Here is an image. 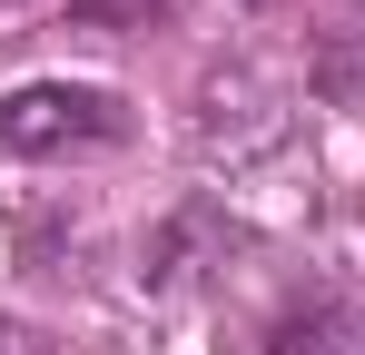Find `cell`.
<instances>
[{"mask_svg": "<svg viewBox=\"0 0 365 355\" xmlns=\"http://www.w3.org/2000/svg\"><path fill=\"white\" fill-rule=\"evenodd\" d=\"M237 10H277V0H237Z\"/></svg>", "mask_w": 365, "mask_h": 355, "instance_id": "cell-5", "label": "cell"}, {"mask_svg": "<svg viewBox=\"0 0 365 355\" xmlns=\"http://www.w3.org/2000/svg\"><path fill=\"white\" fill-rule=\"evenodd\" d=\"M0 10H10V0H0Z\"/></svg>", "mask_w": 365, "mask_h": 355, "instance_id": "cell-6", "label": "cell"}, {"mask_svg": "<svg viewBox=\"0 0 365 355\" xmlns=\"http://www.w3.org/2000/svg\"><path fill=\"white\" fill-rule=\"evenodd\" d=\"M257 355H365V306L346 287H297L267 306V326H257Z\"/></svg>", "mask_w": 365, "mask_h": 355, "instance_id": "cell-2", "label": "cell"}, {"mask_svg": "<svg viewBox=\"0 0 365 355\" xmlns=\"http://www.w3.org/2000/svg\"><path fill=\"white\" fill-rule=\"evenodd\" d=\"M128 138H138V109L109 79H20V89H0V168L109 158Z\"/></svg>", "mask_w": 365, "mask_h": 355, "instance_id": "cell-1", "label": "cell"}, {"mask_svg": "<svg viewBox=\"0 0 365 355\" xmlns=\"http://www.w3.org/2000/svg\"><path fill=\"white\" fill-rule=\"evenodd\" d=\"M0 355H60V346H50V326H30V316L0 306Z\"/></svg>", "mask_w": 365, "mask_h": 355, "instance_id": "cell-4", "label": "cell"}, {"mask_svg": "<svg viewBox=\"0 0 365 355\" xmlns=\"http://www.w3.org/2000/svg\"><path fill=\"white\" fill-rule=\"evenodd\" d=\"M79 20H99V30H148V20H168V0H69Z\"/></svg>", "mask_w": 365, "mask_h": 355, "instance_id": "cell-3", "label": "cell"}]
</instances>
